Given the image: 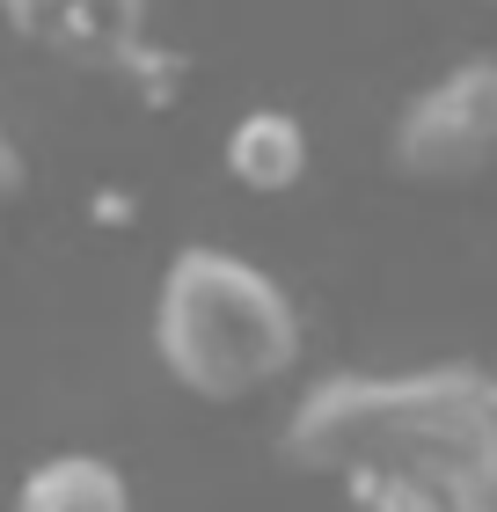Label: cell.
<instances>
[{"mask_svg":"<svg viewBox=\"0 0 497 512\" xmlns=\"http://www.w3.org/2000/svg\"><path fill=\"white\" fill-rule=\"evenodd\" d=\"M307 154H315V147H307V125L293 118V110H278V103L242 110L234 132H227V147H220L234 191H249V198H286V191H300Z\"/></svg>","mask_w":497,"mask_h":512,"instance_id":"obj_5","label":"cell"},{"mask_svg":"<svg viewBox=\"0 0 497 512\" xmlns=\"http://www.w3.org/2000/svg\"><path fill=\"white\" fill-rule=\"evenodd\" d=\"M117 88H125L139 110H176L183 96H191V52H183V44L147 37L125 66H117Z\"/></svg>","mask_w":497,"mask_h":512,"instance_id":"obj_7","label":"cell"},{"mask_svg":"<svg viewBox=\"0 0 497 512\" xmlns=\"http://www.w3.org/2000/svg\"><path fill=\"white\" fill-rule=\"evenodd\" d=\"M15 512H132V483L103 454H52L15 483Z\"/></svg>","mask_w":497,"mask_h":512,"instance_id":"obj_6","label":"cell"},{"mask_svg":"<svg viewBox=\"0 0 497 512\" xmlns=\"http://www.w3.org/2000/svg\"><path fill=\"white\" fill-rule=\"evenodd\" d=\"M388 169L424 191H468L497 169V59L446 66L395 110Z\"/></svg>","mask_w":497,"mask_h":512,"instance_id":"obj_3","label":"cell"},{"mask_svg":"<svg viewBox=\"0 0 497 512\" xmlns=\"http://www.w3.org/2000/svg\"><path fill=\"white\" fill-rule=\"evenodd\" d=\"M278 447L351 512H497V374L468 359L410 374H329Z\"/></svg>","mask_w":497,"mask_h":512,"instance_id":"obj_1","label":"cell"},{"mask_svg":"<svg viewBox=\"0 0 497 512\" xmlns=\"http://www.w3.org/2000/svg\"><path fill=\"white\" fill-rule=\"evenodd\" d=\"M15 198H22V154H15V139L0 132V213H8Z\"/></svg>","mask_w":497,"mask_h":512,"instance_id":"obj_8","label":"cell"},{"mask_svg":"<svg viewBox=\"0 0 497 512\" xmlns=\"http://www.w3.org/2000/svg\"><path fill=\"white\" fill-rule=\"evenodd\" d=\"M154 359L198 403H256L300 366V308L264 264L234 249H176L154 293Z\"/></svg>","mask_w":497,"mask_h":512,"instance_id":"obj_2","label":"cell"},{"mask_svg":"<svg viewBox=\"0 0 497 512\" xmlns=\"http://www.w3.org/2000/svg\"><path fill=\"white\" fill-rule=\"evenodd\" d=\"M0 22L30 52L59 59V66H81V74H110V81L154 37L147 0H0Z\"/></svg>","mask_w":497,"mask_h":512,"instance_id":"obj_4","label":"cell"},{"mask_svg":"<svg viewBox=\"0 0 497 512\" xmlns=\"http://www.w3.org/2000/svg\"><path fill=\"white\" fill-rule=\"evenodd\" d=\"M490 8H497V0H490Z\"/></svg>","mask_w":497,"mask_h":512,"instance_id":"obj_9","label":"cell"}]
</instances>
